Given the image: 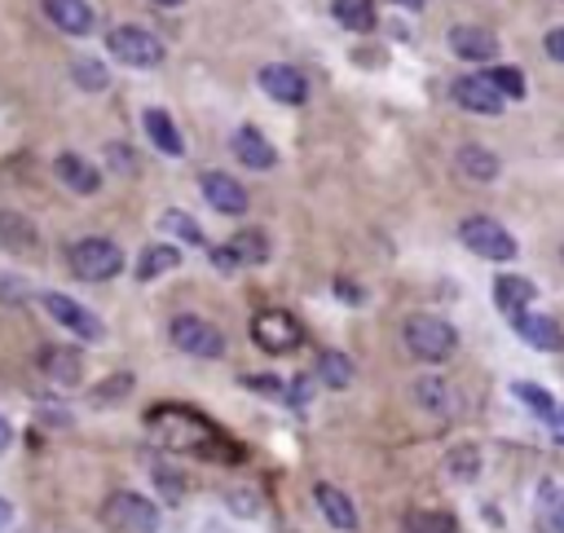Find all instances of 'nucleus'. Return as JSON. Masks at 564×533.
Listing matches in <instances>:
<instances>
[{"label": "nucleus", "mask_w": 564, "mask_h": 533, "mask_svg": "<svg viewBox=\"0 0 564 533\" xmlns=\"http://www.w3.org/2000/svg\"><path fill=\"white\" fill-rule=\"evenodd\" d=\"M405 348L419 357V361H449L454 348H458V330L445 322V317H432V313H414L401 330Z\"/></svg>", "instance_id": "1"}, {"label": "nucleus", "mask_w": 564, "mask_h": 533, "mask_svg": "<svg viewBox=\"0 0 564 533\" xmlns=\"http://www.w3.org/2000/svg\"><path fill=\"white\" fill-rule=\"evenodd\" d=\"M150 432L172 449H207L216 440L212 427L189 410H154L150 414Z\"/></svg>", "instance_id": "2"}, {"label": "nucleus", "mask_w": 564, "mask_h": 533, "mask_svg": "<svg viewBox=\"0 0 564 533\" xmlns=\"http://www.w3.org/2000/svg\"><path fill=\"white\" fill-rule=\"evenodd\" d=\"M66 260H70L75 278H84V282H106L123 269V251L110 238H79V242H70Z\"/></svg>", "instance_id": "3"}, {"label": "nucleus", "mask_w": 564, "mask_h": 533, "mask_svg": "<svg viewBox=\"0 0 564 533\" xmlns=\"http://www.w3.org/2000/svg\"><path fill=\"white\" fill-rule=\"evenodd\" d=\"M458 238L467 242V251H476L485 260H511L516 255V238L494 216H467L458 225Z\"/></svg>", "instance_id": "4"}, {"label": "nucleus", "mask_w": 564, "mask_h": 533, "mask_svg": "<svg viewBox=\"0 0 564 533\" xmlns=\"http://www.w3.org/2000/svg\"><path fill=\"white\" fill-rule=\"evenodd\" d=\"M106 48L123 62V66H159L163 62V44L145 31V26H115L106 35Z\"/></svg>", "instance_id": "5"}, {"label": "nucleus", "mask_w": 564, "mask_h": 533, "mask_svg": "<svg viewBox=\"0 0 564 533\" xmlns=\"http://www.w3.org/2000/svg\"><path fill=\"white\" fill-rule=\"evenodd\" d=\"M251 339H256L264 352H291V348H300L304 330H300V322H295L291 313L264 308V313H256V322H251Z\"/></svg>", "instance_id": "6"}, {"label": "nucleus", "mask_w": 564, "mask_h": 533, "mask_svg": "<svg viewBox=\"0 0 564 533\" xmlns=\"http://www.w3.org/2000/svg\"><path fill=\"white\" fill-rule=\"evenodd\" d=\"M172 344H176L181 352H189V357H220V352H225V335H220L212 322L194 317V313L172 317Z\"/></svg>", "instance_id": "7"}, {"label": "nucleus", "mask_w": 564, "mask_h": 533, "mask_svg": "<svg viewBox=\"0 0 564 533\" xmlns=\"http://www.w3.org/2000/svg\"><path fill=\"white\" fill-rule=\"evenodd\" d=\"M454 101L463 106V110H471V115H502V106H507V97L494 88V79L489 75H463V79H454Z\"/></svg>", "instance_id": "8"}, {"label": "nucleus", "mask_w": 564, "mask_h": 533, "mask_svg": "<svg viewBox=\"0 0 564 533\" xmlns=\"http://www.w3.org/2000/svg\"><path fill=\"white\" fill-rule=\"evenodd\" d=\"M106 520L119 524V529H132V533H154V529H159L154 502H145V498H137V493H115V498L106 502Z\"/></svg>", "instance_id": "9"}, {"label": "nucleus", "mask_w": 564, "mask_h": 533, "mask_svg": "<svg viewBox=\"0 0 564 533\" xmlns=\"http://www.w3.org/2000/svg\"><path fill=\"white\" fill-rule=\"evenodd\" d=\"M44 308H48V317L53 322H62L70 335H79V339H101V322L84 308V304H75L70 295H44Z\"/></svg>", "instance_id": "10"}, {"label": "nucleus", "mask_w": 564, "mask_h": 533, "mask_svg": "<svg viewBox=\"0 0 564 533\" xmlns=\"http://www.w3.org/2000/svg\"><path fill=\"white\" fill-rule=\"evenodd\" d=\"M260 88H264L273 101H282V106H304V97H308L304 75H300L295 66H282V62H273V66L260 70Z\"/></svg>", "instance_id": "11"}, {"label": "nucleus", "mask_w": 564, "mask_h": 533, "mask_svg": "<svg viewBox=\"0 0 564 533\" xmlns=\"http://www.w3.org/2000/svg\"><path fill=\"white\" fill-rule=\"evenodd\" d=\"M313 502H317V511L326 515L330 529H339V533H357V507H352V498H348L344 489L317 480V485H313Z\"/></svg>", "instance_id": "12"}, {"label": "nucleus", "mask_w": 564, "mask_h": 533, "mask_svg": "<svg viewBox=\"0 0 564 533\" xmlns=\"http://www.w3.org/2000/svg\"><path fill=\"white\" fill-rule=\"evenodd\" d=\"M203 198L216 207V211H225V216H242L247 211V189L229 176V172H203Z\"/></svg>", "instance_id": "13"}, {"label": "nucleus", "mask_w": 564, "mask_h": 533, "mask_svg": "<svg viewBox=\"0 0 564 533\" xmlns=\"http://www.w3.org/2000/svg\"><path fill=\"white\" fill-rule=\"evenodd\" d=\"M516 322V330H520V339H529V348H542V352H560L564 348V330H560V322L555 317H546V313H516L511 317Z\"/></svg>", "instance_id": "14"}, {"label": "nucleus", "mask_w": 564, "mask_h": 533, "mask_svg": "<svg viewBox=\"0 0 564 533\" xmlns=\"http://www.w3.org/2000/svg\"><path fill=\"white\" fill-rule=\"evenodd\" d=\"M449 48H454L458 57H467V62H489V57L498 53V40H494V31H485V26L463 22V26H449Z\"/></svg>", "instance_id": "15"}, {"label": "nucleus", "mask_w": 564, "mask_h": 533, "mask_svg": "<svg viewBox=\"0 0 564 533\" xmlns=\"http://www.w3.org/2000/svg\"><path fill=\"white\" fill-rule=\"evenodd\" d=\"M229 145H234V159H238V163H247L251 172H264V167H273V163H278V150H273L256 128H238Z\"/></svg>", "instance_id": "16"}, {"label": "nucleus", "mask_w": 564, "mask_h": 533, "mask_svg": "<svg viewBox=\"0 0 564 533\" xmlns=\"http://www.w3.org/2000/svg\"><path fill=\"white\" fill-rule=\"evenodd\" d=\"M53 172H57V181H62L66 189H75V194H97V189H101V172H97L88 159H79V154H57Z\"/></svg>", "instance_id": "17"}, {"label": "nucleus", "mask_w": 564, "mask_h": 533, "mask_svg": "<svg viewBox=\"0 0 564 533\" xmlns=\"http://www.w3.org/2000/svg\"><path fill=\"white\" fill-rule=\"evenodd\" d=\"M44 13L53 26H62L66 35H88L93 31V9L88 0H44Z\"/></svg>", "instance_id": "18"}, {"label": "nucleus", "mask_w": 564, "mask_h": 533, "mask_svg": "<svg viewBox=\"0 0 564 533\" xmlns=\"http://www.w3.org/2000/svg\"><path fill=\"white\" fill-rule=\"evenodd\" d=\"M533 295H538V291H533V282H529V278H520V273H507V278H498V282H494V304H498L502 313H511V317H516V313H524V308L533 304Z\"/></svg>", "instance_id": "19"}, {"label": "nucleus", "mask_w": 564, "mask_h": 533, "mask_svg": "<svg viewBox=\"0 0 564 533\" xmlns=\"http://www.w3.org/2000/svg\"><path fill=\"white\" fill-rule=\"evenodd\" d=\"M141 123H145V137L163 150V154H185V141H181V132H176V123L167 119V110H159V106H150L145 115H141Z\"/></svg>", "instance_id": "20"}, {"label": "nucleus", "mask_w": 564, "mask_h": 533, "mask_svg": "<svg viewBox=\"0 0 564 533\" xmlns=\"http://www.w3.org/2000/svg\"><path fill=\"white\" fill-rule=\"evenodd\" d=\"M414 396H419L423 410H432V414H441V418L458 410V396H454V388H449L441 374H423L419 388H414Z\"/></svg>", "instance_id": "21"}, {"label": "nucleus", "mask_w": 564, "mask_h": 533, "mask_svg": "<svg viewBox=\"0 0 564 533\" xmlns=\"http://www.w3.org/2000/svg\"><path fill=\"white\" fill-rule=\"evenodd\" d=\"M454 167H458L467 181H480V185L498 176V159H494L485 145H463V150L454 154Z\"/></svg>", "instance_id": "22"}, {"label": "nucleus", "mask_w": 564, "mask_h": 533, "mask_svg": "<svg viewBox=\"0 0 564 533\" xmlns=\"http://www.w3.org/2000/svg\"><path fill=\"white\" fill-rule=\"evenodd\" d=\"M0 247L4 251H35V229L18 211H0Z\"/></svg>", "instance_id": "23"}, {"label": "nucleus", "mask_w": 564, "mask_h": 533, "mask_svg": "<svg viewBox=\"0 0 564 533\" xmlns=\"http://www.w3.org/2000/svg\"><path fill=\"white\" fill-rule=\"evenodd\" d=\"M229 255H234V264H264V260H269V238H264L260 229L234 233V238H229Z\"/></svg>", "instance_id": "24"}, {"label": "nucleus", "mask_w": 564, "mask_h": 533, "mask_svg": "<svg viewBox=\"0 0 564 533\" xmlns=\"http://www.w3.org/2000/svg\"><path fill=\"white\" fill-rule=\"evenodd\" d=\"M176 264H181V251L167 247V242H154V247L141 251V260H137V278L150 282V278H159V273H167V269H176Z\"/></svg>", "instance_id": "25"}, {"label": "nucleus", "mask_w": 564, "mask_h": 533, "mask_svg": "<svg viewBox=\"0 0 564 533\" xmlns=\"http://www.w3.org/2000/svg\"><path fill=\"white\" fill-rule=\"evenodd\" d=\"M317 379L330 383V388H348L352 383V361L339 348H326V352H317Z\"/></svg>", "instance_id": "26"}, {"label": "nucleus", "mask_w": 564, "mask_h": 533, "mask_svg": "<svg viewBox=\"0 0 564 533\" xmlns=\"http://www.w3.org/2000/svg\"><path fill=\"white\" fill-rule=\"evenodd\" d=\"M335 22L348 31H375V4L370 0H335Z\"/></svg>", "instance_id": "27"}, {"label": "nucleus", "mask_w": 564, "mask_h": 533, "mask_svg": "<svg viewBox=\"0 0 564 533\" xmlns=\"http://www.w3.org/2000/svg\"><path fill=\"white\" fill-rule=\"evenodd\" d=\"M511 392H516V396H520V401H524V405H529V410H533L542 423H560V405H555V401H551V396H546L538 383H516Z\"/></svg>", "instance_id": "28"}, {"label": "nucleus", "mask_w": 564, "mask_h": 533, "mask_svg": "<svg viewBox=\"0 0 564 533\" xmlns=\"http://www.w3.org/2000/svg\"><path fill=\"white\" fill-rule=\"evenodd\" d=\"M70 75H75V84H79V88H88V93H101V88L110 84L106 66H101V62H93V57H79V62H70Z\"/></svg>", "instance_id": "29"}, {"label": "nucleus", "mask_w": 564, "mask_h": 533, "mask_svg": "<svg viewBox=\"0 0 564 533\" xmlns=\"http://www.w3.org/2000/svg\"><path fill=\"white\" fill-rule=\"evenodd\" d=\"M44 370L53 379H62V383H75L79 379V357L75 352H62V348H48L44 352Z\"/></svg>", "instance_id": "30"}, {"label": "nucleus", "mask_w": 564, "mask_h": 533, "mask_svg": "<svg viewBox=\"0 0 564 533\" xmlns=\"http://www.w3.org/2000/svg\"><path fill=\"white\" fill-rule=\"evenodd\" d=\"M489 79H494V88L507 97V101H520L524 97V75L516 70V66H494V70H485Z\"/></svg>", "instance_id": "31"}, {"label": "nucleus", "mask_w": 564, "mask_h": 533, "mask_svg": "<svg viewBox=\"0 0 564 533\" xmlns=\"http://www.w3.org/2000/svg\"><path fill=\"white\" fill-rule=\"evenodd\" d=\"M163 229L176 233V238H185V242H203V229L185 211H163Z\"/></svg>", "instance_id": "32"}, {"label": "nucleus", "mask_w": 564, "mask_h": 533, "mask_svg": "<svg viewBox=\"0 0 564 533\" xmlns=\"http://www.w3.org/2000/svg\"><path fill=\"white\" fill-rule=\"evenodd\" d=\"M546 57H555V62H564V26H555V31H546Z\"/></svg>", "instance_id": "33"}, {"label": "nucleus", "mask_w": 564, "mask_h": 533, "mask_svg": "<svg viewBox=\"0 0 564 533\" xmlns=\"http://www.w3.org/2000/svg\"><path fill=\"white\" fill-rule=\"evenodd\" d=\"M242 383H251V388H260V392H273V396H282L278 379H269V374H256V379H242Z\"/></svg>", "instance_id": "34"}, {"label": "nucleus", "mask_w": 564, "mask_h": 533, "mask_svg": "<svg viewBox=\"0 0 564 533\" xmlns=\"http://www.w3.org/2000/svg\"><path fill=\"white\" fill-rule=\"evenodd\" d=\"M551 529H555V533H564V502L551 511Z\"/></svg>", "instance_id": "35"}, {"label": "nucleus", "mask_w": 564, "mask_h": 533, "mask_svg": "<svg viewBox=\"0 0 564 533\" xmlns=\"http://www.w3.org/2000/svg\"><path fill=\"white\" fill-rule=\"evenodd\" d=\"M9 440H13V427H9V423H4V418H0V449H4V445H9Z\"/></svg>", "instance_id": "36"}, {"label": "nucleus", "mask_w": 564, "mask_h": 533, "mask_svg": "<svg viewBox=\"0 0 564 533\" xmlns=\"http://www.w3.org/2000/svg\"><path fill=\"white\" fill-rule=\"evenodd\" d=\"M392 4H401V9H423V0H392Z\"/></svg>", "instance_id": "37"}, {"label": "nucleus", "mask_w": 564, "mask_h": 533, "mask_svg": "<svg viewBox=\"0 0 564 533\" xmlns=\"http://www.w3.org/2000/svg\"><path fill=\"white\" fill-rule=\"evenodd\" d=\"M9 515H13V511H9V502H0V529L9 524Z\"/></svg>", "instance_id": "38"}, {"label": "nucleus", "mask_w": 564, "mask_h": 533, "mask_svg": "<svg viewBox=\"0 0 564 533\" xmlns=\"http://www.w3.org/2000/svg\"><path fill=\"white\" fill-rule=\"evenodd\" d=\"M150 4H159V9H176V4H185V0H150Z\"/></svg>", "instance_id": "39"}]
</instances>
